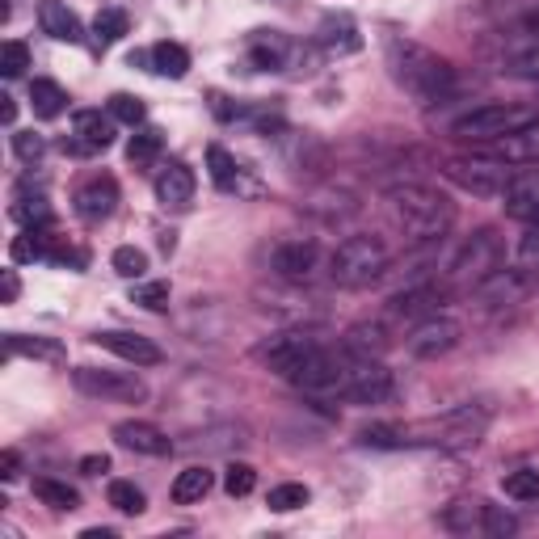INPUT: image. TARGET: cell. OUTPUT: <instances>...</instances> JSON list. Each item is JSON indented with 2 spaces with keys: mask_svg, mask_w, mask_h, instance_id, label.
<instances>
[{
  "mask_svg": "<svg viewBox=\"0 0 539 539\" xmlns=\"http://www.w3.org/2000/svg\"><path fill=\"white\" fill-rule=\"evenodd\" d=\"M388 72H392V81L409 97H417L422 106L443 102L455 89V68L447 59L422 43H409V38H392L388 43Z\"/></svg>",
  "mask_w": 539,
  "mask_h": 539,
  "instance_id": "obj_1",
  "label": "cell"
},
{
  "mask_svg": "<svg viewBox=\"0 0 539 539\" xmlns=\"http://www.w3.org/2000/svg\"><path fill=\"white\" fill-rule=\"evenodd\" d=\"M392 219L409 241H443L447 228L455 224V207L447 194H438L430 186H401L388 194Z\"/></svg>",
  "mask_w": 539,
  "mask_h": 539,
  "instance_id": "obj_2",
  "label": "cell"
},
{
  "mask_svg": "<svg viewBox=\"0 0 539 539\" xmlns=\"http://www.w3.org/2000/svg\"><path fill=\"white\" fill-rule=\"evenodd\" d=\"M489 426V413L481 409H447L443 417H422V422H409V426H396L401 430V443H422V447H447V451H464V447H476L481 434Z\"/></svg>",
  "mask_w": 539,
  "mask_h": 539,
  "instance_id": "obj_3",
  "label": "cell"
},
{
  "mask_svg": "<svg viewBox=\"0 0 539 539\" xmlns=\"http://www.w3.org/2000/svg\"><path fill=\"white\" fill-rule=\"evenodd\" d=\"M388 262H392V253L379 236H350V241L337 245L329 274L337 287H371L375 278L388 274Z\"/></svg>",
  "mask_w": 539,
  "mask_h": 539,
  "instance_id": "obj_4",
  "label": "cell"
},
{
  "mask_svg": "<svg viewBox=\"0 0 539 539\" xmlns=\"http://www.w3.org/2000/svg\"><path fill=\"white\" fill-rule=\"evenodd\" d=\"M506 266V245H502V236L481 228V232H472L464 245L455 249L451 257V266H447V283L451 287H481L489 274H497Z\"/></svg>",
  "mask_w": 539,
  "mask_h": 539,
  "instance_id": "obj_5",
  "label": "cell"
},
{
  "mask_svg": "<svg viewBox=\"0 0 539 539\" xmlns=\"http://www.w3.org/2000/svg\"><path fill=\"white\" fill-rule=\"evenodd\" d=\"M337 396L354 405H379L392 396V371L379 363V358L367 354H350L346 350V363L342 375H337Z\"/></svg>",
  "mask_w": 539,
  "mask_h": 539,
  "instance_id": "obj_6",
  "label": "cell"
},
{
  "mask_svg": "<svg viewBox=\"0 0 539 539\" xmlns=\"http://www.w3.org/2000/svg\"><path fill=\"white\" fill-rule=\"evenodd\" d=\"M527 123H535V110L527 106H476L464 118H455L451 135L468 139V144H493V139H502Z\"/></svg>",
  "mask_w": 539,
  "mask_h": 539,
  "instance_id": "obj_7",
  "label": "cell"
},
{
  "mask_svg": "<svg viewBox=\"0 0 539 539\" xmlns=\"http://www.w3.org/2000/svg\"><path fill=\"white\" fill-rule=\"evenodd\" d=\"M72 384L85 396H97V401H123V405H139L148 401V384L135 371H106V367H76Z\"/></svg>",
  "mask_w": 539,
  "mask_h": 539,
  "instance_id": "obj_8",
  "label": "cell"
},
{
  "mask_svg": "<svg viewBox=\"0 0 539 539\" xmlns=\"http://www.w3.org/2000/svg\"><path fill=\"white\" fill-rule=\"evenodd\" d=\"M447 177L459 190H468L476 198H506L510 182H514V173L506 169V161H451Z\"/></svg>",
  "mask_w": 539,
  "mask_h": 539,
  "instance_id": "obj_9",
  "label": "cell"
},
{
  "mask_svg": "<svg viewBox=\"0 0 539 539\" xmlns=\"http://www.w3.org/2000/svg\"><path fill=\"white\" fill-rule=\"evenodd\" d=\"M316 350H321V342H316V337H308V333H278V337H270L266 346H257V358H262V363H266L274 375L295 379Z\"/></svg>",
  "mask_w": 539,
  "mask_h": 539,
  "instance_id": "obj_10",
  "label": "cell"
},
{
  "mask_svg": "<svg viewBox=\"0 0 539 539\" xmlns=\"http://www.w3.org/2000/svg\"><path fill=\"white\" fill-rule=\"evenodd\" d=\"M443 527H451L459 535H472V531L476 535H514L518 523L497 506H489V502H455L443 514Z\"/></svg>",
  "mask_w": 539,
  "mask_h": 539,
  "instance_id": "obj_11",
  "label": "cell"
},
{
  "mask_svg": "<svg viewBox=\"0 0 539 539\" xmlns=\"http://www.w3.org/2000/svg\"><path fill=\"white\" fill-rule=\"evenodd\" d=\"M459 321H451V316H426V321H417L413 329H409V337H405V350L413 354V358H438V354H447V350H455L459 346Z\"/></svg>",
  "mask_w": 539,
  "mask_h": 539,
  "instance_id": "obj_12",
  "label": "cell"
},
{
  "mask_svg": "<svg viewBox=\"0 0 539 539\" xmlns=\"http://www.w3.org/2000/svg\"><path fill=\"white\" fill-rule=\"evenodd\" d=\"M72 203H76V215H81L85 224H102V219H110L114 207H118V182L110 173H97V177H89V182H81V190L72 194Z\"/></svg>",
  "mask_w": 539,
  "mask_h": 539,
  "instance_id": "obj_13",
  "label": "cell"
},
{
  "mask_svg": "<svg viewBox=\"0 0 539 539\" xmlns=\"http://www.w3.org/2000/svg\"><path fill=\"white\" fill-rule=\"evenodd\" d=\"M97 346H106L110 354H118V358H127L131 367H156L161 363V346L152 342V337H144V333H123V329H110V333H97Z\"/></svg>",
  "mask_w": 539,
  "mask_h": 539,
  "instance_id": "obj_14",
  "label": "cell"
},
{
  "mask_svg": "<svg viewBox=\"0 0 539 539\" xmlns=\"http://www.w3.org/2000/svg\"><path fill=\"white\" fill-rule=\"evenodd\" d=\"M438 299H443V287H438V283L409 287V291H401V295H392L388 321H396V325H417V321H426V316H434Z\"/></svg>",
  "mask_w": 539,
  "mask_h": 539,
  "instance_id": "obj_15",
  "label": "cell"
},
{
  "mask_svg": "<svg viewBox=\"0 0 539 539\" xmlns=\"http://www.w3.org/2000/svg\"><path fill=\"white\" fill-rule=\"evenodd\" d=\"M114 443L127 447V451H135V455H152V459H161V455L173 451L169 434L156 430L152 422H118V426H114Z\"/></svg>",
  "mask_w": 539,
  "mask_h": 539,
  "instance_id": "obj_16",
  "label": "cell"
},
{
  "mask_svg": "<svg viewBox=\"0 0 539 539\" xmlns=\"http://www.w3.org/2000/svg\"><path fill=\"white\" fill-rule=\"evenodd\" d=\"M72 135H76V152H106L114 144V114L81 110L72 118Z\"/></svg>",
  "mask_w": 539,
  "mask_h": 539,
  "instance_id": "obj_17",
  "label": "cell"
},
{
  "mask_svg": "<svg viewBox=\"0 0 539 539\" xmlns=\"http://www.w3.org/2000/svg\"><path fill=\"white\" fill-rule=\"evenodd\" d=\"M493 156L506 165H539V123H527L502 139H493Z\"/></svg>",
  "mask_w": 539,
  "mask_h": 539,
  "instance_id": "obj_18",
  "label": "cell"
},
{
  "mask_svg": "<svg viewBox=\"0 0 539 539\" xmlns=\"http://www.w3.org/2000/svg\"><path fill=\"white\" fill-rule=\"evenodd\" d=\"M38 22H43V34H51L55 43H68L76 47L85 38V26H81V17H76L64 0H43L38 5Z\"/></svg>",
  "mask_w": 539,
  "mask_h": 539,
  "instance_id": "obj_19",
  "label": "cell"
},
{
  "mask_svg": "<svg viewBox=\"0 0 539 539\" xmlns=\"http://www.w3.org/2000/svg\"><path fill=\"white\" fill-rule=\"evenodd\" d=\"M156 198H161L165 207H186L194 198V169L186 161L161 165V173H156Z\"/></svg>",
  "mask_w": 539,
  "mask_h": 539,
  "instance_id": "obj_20",
  "label": "cell"
},
{
  "mask_svg": "<svg viewBox=\"0 0 539 539\" xmlns=\"http://www.w3.org/2000/svg\"><path fill=\"white\" fill-rule=\"evenodd\" d=\"M274 270L291 278V283H304V278L316 270V245L312 241H287L274 249Z\"/></svg>",
  "mask_w": 539,
  "mask_h": 539,
  "instance_id": "obj_21",
  "label": "cell"
},
{
  "mask_svg": "<svg viewBox=\"0 0 539 539\" xmlns=\"http://www.w3.org/2000/svg\"><path fill=\"white\" fill-rule=\"evenodd\" d=\"M506 215L523 219V224H539V173L514 177L506 194Z\"/></svg>",
  "mask_w": 539,
  "mask_h": 539,
  "instance_id": "obj_22",
  "label": "cell"
},
{
  "mask_svg": "<svg viewBox=\"0 0 539 539\" xmlns=\"http://www.w3.org/2000/svg\"><path fill=\"white\" fill-rule=\"evenodd\" d=\"M287 55H291V43L278 30H257L253 34V43H249V59L262 72H278L287 64Z\"/></svg>",
  "mask_w": 539,
  "mask_h": 539,
  "instance_id": "obj_23",
  "label": "cell"
},
{
  "mask_svg": "<svg viewBox=\"0 0 539 539\" xmlns=\"http://www.w3.org/2000/svg\"><path fill=\"white\" fill-rule=\"evenodd\" d=\"M17 354H26V358H38V363H64V346L51 342V337H22V333H5V358H17Z\"/></svg>",
  "mask_w": 539,
  "mask_h": 539,
  "instance_id": "obj_24",
  "label": "cell"
},
{
  "mask_svg": "<svg viewBox=\"0 0 539 539\" xmlns=\"http://www.w3.org/2000/svg\"><path fill=\"white\" fill-rule=\"evenodd\" d=\"M148 59H152V72L169 76V81H182V76L190 72V51L182 43H156L148 51Z\"/></svg>",
  "mask_w": 539,
  "mask_h": 539,
  "instance_id": "obj_25",
  "label": "cell"
},
{
  "mask_svg": "<svg viewBox=\"0 0 539 539\" xmlns=\"http://www.w3.org/2000/svg\"><path fill=\"white\" fill-rule=\"evenodd\" d=\"M211 485H215V476L207 472V468H186L182 476L173 481V502L177 506H190V502H203V497L211 493Z\"/></svg>",
  "mask_w": 539,
  "mask_h": 539,
  "instance_id": "obj_26",
  "label": "cell"
},
{
  "mask_svg": "<svg viewBox=\"0 0 539 539\" xmlns=\"http://www.w3.org/2000/svg\"><path fill=\"white\" fill-rule=\"evenodd\" d=\"M30 106H34L38 118H59L68 106V93L55 81H43V76H38V81H30Z\"/></svg>",
  "mask_w": 539,
  "mask_h": 539,
  "instance_id": "obj_27",
  "label": "cell"
},
{
  "mask_svg": "<svg viewBox=\"0 0 539 539\" xmlns=\"http://www.w3.org/2000/svg\"><path fill=\"white\" fill-rule=\"evenodd\" d=\"M161 148H165V135L161 131H156V127H139L131 135V144H127V161L135 169H144V165H152L156 156H161Z\"/></svg>",
  "mask_w": 539,
  "mask_h": 539,
  "instance_id": "obj_28",
  "label": "cell"
},
{
  "mask_svg": "<svg viewBox=\"0 0 539 539\" xmlns=\"http://www.w3.org/2000/svg\"><path fill=\"white\" fill-rule=\"evenodd\" d=\"M321 43L329 51H358V47H363V38H358L350 17H325V22H321Z\"/></svg>",
  "mask_w": 539,
  "mask_h": 539,
  "instance_id": "obj_29",
  "label": "cell"
},
{
  "mask_svg": "<svg viewBox=\"0 0 539 539\" xmlns=\"http://www.w3.org/2000/svg\"><path fill=\"white\" fill-rule=\"evenodd\" d=\"M13 219L22 228H47L51 224V207L43 194H17L13 198Z\"/></svg>",
  "mask_w": 539,
  "mask_h": 539,
  "instance_id": "obj_30",
  "label": "cell"
},
{
  "mask_svg": "<svg viewBox=\"0 0 539 539\" xmlns=\"http://www.w3.org/2000/svg\"><path fill=\"white\" fill-rule=\"evenodd\" d=\"M34 497H38V502H47L51 510H76V506H81L76 489H68L64 481H51V476H38V481H34Z\"/></svg>",
  "mask_w": 539,
  "mask_h": 539,
  "instance_id": "obj_31",
  "label": "cell"
},
{
  "mask_svg": "<svg viewBox=\"0 0 539 539\" xmlns=\"http://www.w3.org/2000/svg\"><path fill=\"white\" fill-rule=\"evenodd\" d=\"M131 30V22H127V13L123 9H102L93 17V34H97V47H114L118 38H123Z\"/></svg>",
  "mask_w": 539,
  "mask_h": 539,
  "instance_id": "obj_32",
  "label": "cell"
},
{
  "mask_svg": "<svg viewBox=\"0 0 539 539\" xmlns=\"http://www.w3.org/2000/svg\"><path fill=\"white\" fill-rule=\"evenodd\" d=\"M207 165H211V182H215L219 190H236V177H241V169H236L232 152H224L219 144H211V148H207Z\"/></svg>",
  "mask_w": 539,
  "mask_h": 539,
  "instance_id": "obj_33",
  "label": "cell"
},
{
  "mask_svg": "<svg viewBox=\"0 0 539 539\" xmlns=\"http://www.w3.org/2000/svg\"><path fill=\"white\" fill-rule=\"evenodd\" d=\"M506 497H514V502H539V468H518L510 472L502 481Z\"/></svg>",
  "mask_w": 539,
  "mask_h": 539,
  "instance_id": "obj_34",
  "label": "cell"
},
{
  "mask_svg": "<svg viewBox=\"0 0 539 539\" xmlns=\"http://www.w3.org/2000/svg\"><path fill=\"white\" fill-rule=\"evenodd\" d=\"M106 497H110V506L118 510V514H144V489H135L131 481H110V489H106Z\"/></svg>",
  "mask_w": 539,
  "mask_h": 539,
  "instance_id": "obj_35",
  "label": "cell"
},
{
  "mask_svg": "<svg viewBox=\"0 0 539 539\" xmlns=\"http://www.w3.org/2000/svg\"><path fill=\"white\" fill-rule=\"evenodd\" d=\"M308 485H295V481H287V485H274L270 489V497H266V506L270 510H278V514H291V510H299V506H308Z\"/></svg>",
  "mask_w": 539,
  "mask_h": 539,
  "instance_id": "obj_36",
  "label": "cell"
},
{
  "mask_svg": "<svg viewBox=\"0 0 539 539\" xmlns=\"http://www.w3.org/2000/svg\"><path fill=\"white\" fill-rule=\"evenodd\" d=\"M110 266L123 274V278H144V270H148V253H144V249H135V245H118L114 257H110Z\"/></svg>",
  "mask_w": 539,
  "mask_h": 539,
  "instance_id": "obj_37",
  "label": "cell"
},
{
  "mask_svg": "<svg viewBox=\"0 0 539 539\" xmlns=\"http://www.w3.org/2000/svg\"><path fill=\"white\" fill-rule=\"evenodd\" d=\"M110 114H114V123L139 127V123L148 118V106L139 102V97H131V93H114V97H110Z\"/></svg>",
  "mask_w": 539,
  "mask_h": 539,
  "instance_id": "obj_38",
  "label": "cell"
},
{
  "mask_svg": "<svg viewBox=\"0 0 539 539\" xmlns=\"http://www.w3.org/2000/svg\"><path fill=\"white\" fill-rule=\"evenodd\" d=\"M26 68H30V47L17 43V38H9V43L0 47V76L13 81V76H22Z\"/></svg>",
  "mask_w": 539,
  "mask_h": 539,
  "instance_id": "obj_39",
  "label": "cell"
},
{
  "mask_svg": "<svg viewBox=\"0 0 539 539\" xmlns=\"http://www.w3.org/2000/svg\"><path fill=\"white\" fill-rule=\"evenodd\" d=\"M131 304L148 308V312H165L169 308V283H139V287H131Z\"/></svg>",
  "mask_w": 539,
  "mask_h": 539,
  "instance_id": "obj_40",
  "label": "cell"
},
{
  "mask_svg": "<svg viewBox=\"0 0 539 539\" xmlns=\"http://www.w3.org/2000/svg\"><path fill=\"white\" fill-rule=\"evenodd\" d=\"M253 485H257V472H253L249 464H228V472H224V489H228V497H249Z\"/></svg>",
  "mask_w": 539,
  "mask_h": 539,
  "instance_id": "obj_41",
  "label": "cell"
},
{
  "mask_svg": "<svg viewBox=\"0 0 539 539\" xmlns=\"http://www.w3.org/2000/svg\"><path fill=\"white\" fill-rule=\"evenodd\" d=\"M358 443H363V447H405V443H401V430H396V426H384V422H375V426H363V430H358Z\"/></svg>",
  "mask_w": 539,
  "mask_h": 539,
  "instance_id": "obj_42",
  "label": "cell"
},
{
  "mask_svg": "<svg viewBox=\"0 0 539 539\" xmlns=\"http://www.w3.org/2000/svg\"><path fill=\"white\" fill-rule=\"evenodd\" d=\"M13 152H17V161L34 165V161H43L47 144H43V135H34V131H13Z\"/></svg>",
  "mask_w": 539,
  "mask_h": 539,
  "instance_id": "obj_43",
  "label": "cell"
},
{
  "mask_svg": "<svg viewBox=\"0 0 539 539\" xmlns=\"http://www.w3.org/2000/svg\"><path fill=\"white\" fill-rule=\"evenodd\" d=\"M518 266H523L527 274L539 270V224H527V236L518 241Z\"/></svg>",
  "mask_w": 539,
  "mask_h": 539,
  "instance_id": "obj_44",
  "label": "cell"
},
{
  "mask_svg": "<svg viewBox=\"0 0 539 539\" xmlns=\"http://www.w3.org/2000/svg\"><path fill=\"white\" fill-rule=\"evenodd\" d=\"M17 472H22V459H17V451H0V476H5V481H17Z\"/></svg>",
  "mask_w": 539,
  "mask_h": 539,
  "instance_id": "obj_45",
  "label": "cell"
},
{
  "mask_svg": "<svg viewBox=\"0 0 539 539\" xmlns=\"http://www.w3.org/2000/svg\"><path fill=\"white\" fill-rule=\"evenodd\" d=\"M81 472H85V476H102V472H110V455H85V459H81Z\"/></svg>",
  "mask_w": 539,
  "mask_h": 539,
  "instance_id": "obj_46",
  "label": "cell"
},
{
  "mask_svg": "<svg viewBox=\"0 0 539 539\" xmlns=\"http://www.w3.org/2000/svg\"><path fill=\"white\" fill-rule=\"evenodd\" d=\"M17 295H22V283H17V270H5V304H13Z\"/></svg>",
  "mask_w": 539,
  "mask_h": 539,
  "instance_id": "obj_47",
  "label": "cell"
},
{
  "mask_svg": "<svg viewBox=\"0 0 539 539\" xmlns=\"http://www.w3.org/2000/svg\"><path fill=\"white\" fill-rule=\"evenodd\" d=\"M0 102H5V106H0V114H5V123L13 127V123H17V102H13V97H9V93H5V97H0Z\"/></svg>",
  "mask_w": 539,
  "mask_h": 539,
  "instance_id": "obj_48",
  "label": "cell"
},
{
  "mask_svg": "<svg viewBox=\"0 0 539 539\" xmlns=\"http://www.w3.org/2000/svg\"><path fill=\"white\" fill-rule=\"evenodd\" d=\"M81 539H114V531H110V527H89Z\"/></svg>",
  "mask_w": 539,
  "mask_h": 539,
  "instance_id": "obj_49",
  "label": "cell"
},
{
  "mask_svg": "<svg viewBox=\"0 0 539 539\" xmlns=\"http://www.w3.org/2000/svg\"><path fill=\"white\" fill-rule=\"evenodd\" d=\"M531 26H539V9H535V13H531Z\"/></svg>",
  "mask_w": 539,
  "mask_h": 539,
  "instance_id": "obj_50",
  "label": "cell"
}]
</instances>
